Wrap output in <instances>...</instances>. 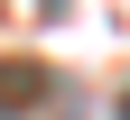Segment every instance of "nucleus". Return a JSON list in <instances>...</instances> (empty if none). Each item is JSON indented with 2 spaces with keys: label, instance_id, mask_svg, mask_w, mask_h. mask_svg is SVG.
<instances>
[{
  "label": "nucleus",
  "instance_id": "nucleus-2",
  "mask_svg": "<svg viewBox=\"0 0 130 120\" xmlns=\"http://www.w3.org/2000/svg\"><path fill=\"white\" fill-rule=\"evenodd\" d=\"M56 120H84V111H56Z\"/></svg>",
  "mask_w": 130,
  "mask_h": 120
},
{
  "label": "nucleus",
  "instance_id": "nucleus-1",
  "mask_svg": "<svg viewBox=\"0 0 130 120\" xmlns=\"http://www.w3.org/2000/svg\"><path fill=\"white\" fill-rule=\"evenodd\" d=\"M37 102H56V74H46L37 56H0V120L37 111Z\"/></svg>",
  "mask_w": 130,
  "mask_h": 120
},
{
  "label": "nucleus",
  "instance_id": "nucleus-3",
  "mask_svg": "<svg viewBox=\"0 0 130 120\" xmlns=\"http://www.w3.org/2000/svg\"><path fill=\"white\" fill-rule=\"evenodd\" d=\"M121 120H130V102H121Z\"/></svg>",
  "mask_w": 130,
  "mask_h": 120
}]
</instances>
